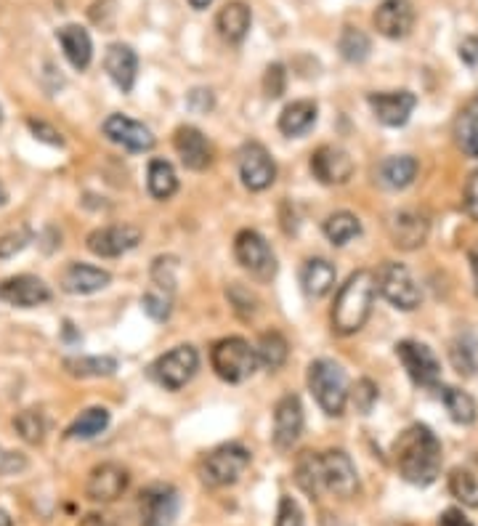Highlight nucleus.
Here are the masks:
<instances>
[{"label":"nucleus","mask_w":478,"mask_h":526,"mask_svg":"<svg viewBox=\"0 0 478 526\" xmlns=\"http://www.w3.org/2000/svg\"><path fill=\"white\" fill-rule=\"evenodd\" d=\"M396 468L401 479L415 484V487H428L439 479L441 473V441L436 439L428 426H409L394 444Z\"/></svg>","instance_id":"nucleus-1"},{"label":"nucleus","mask_w":478,"mask_h":526,"mask_svg":"<svg viewBox=\"0 0 478 526\" xmlns=\"http://www.w3.org/2000/svg\"><path fill=\"white\" fill-rule=\"evenodd\" d=\"M378 295L375 274L372 271H356L348 282L340 287L335 306H332V327L340 335L359 333L372 314V303Z\"/></svg>","instance_id":"nucleus-2"},{"label":"nucleus","mask_w":478,"mask_h":526,"mask_svg":"<svg viewBox=\"0 0 478 526\" xmlns=\"http://www.w3.org/2000/svg\"><path fill=\"white\" fill-rule=\"evenodd\" d=\"M309 388L317 404L330 418H340L348 402V383L343 367L330 359H317L309 364Z\"/></svg>","instance_id":"nucleus-3"},{"label":"nucleus","mask_w":478,"mask_h":526,"mask_svg":"<svg viewBox=\"0 0 478 526\" xmlns=\"http://www.w3.org/2000/svg\"><path fill=\"white\" fill-rule=\"evenodd\" d=\"M210 364L226 383H242L258 370V354L245 338H224L210 349Z\"/></svg>","instance_id":"nucleus-4"},{"label":"nucleus","mask_w":478,"mask_h":526,"mask_svg":"<svg viewBox=\"0 0 478 526\" xmlns=\"http://www.w3.org/2000/svg\"><path fill=\"white\" fill-rule=\"evenodd\" d=\"M250 465V452L242 444H221L200 465L202 481L213 489L232 487Z\"/></svg>","instance_id":"nucleus-5"},{"label":"nucleus","mask_w":478,"mask_h":526,"mask_svg":"<svg viewBox=\"0 0 478 526\" xmlns=\"http://www.w3.org/2000/svg\"><path fill=\"white\" fill-rule=\"evenodd\" d=\"M234 256H237L239 266L258 282H271L277 277V256L266 242L263 234L255 229H242L234 240Z\"/></svg>","instance_id":"nucleus-6"},{"label":"nucleus","mask_w":478,"mask_h":526,"mask_svg":"<svg viewBox=\"0 0 478 526\" xmlns=\"http://www.w3.org/2000/svg\"><path fill=\"white\" fill-rule=\"evenodd\" d=\"M375 285H378L380 295H383L391 306H396V309L401 311L417 309L420 301H423V293H420V287H417L412 271H409L404 263H394V261L383 263L378 271V279H375Z\"/></svg>","instance_id":"nucleus-7"},{"label":"nucleus","mask_w":478,"mask_h":526,"mask_svg":"<svg viewBox=\"0 0 478 526\" xmlns=\"http://www.w3.org/2000/svg\"><path fill=\"white\" fill-rule=\"evenodd\" d=\"M322 465V484L340 500H351L359 492V476H356L354 460L343 449H327L319 455Z\"/></svg>","instance_id":"nucleus-8"},{"label":"nucleus","mask_w":478,"mask_h":526,"mask_svg":"<svg viewBox=\"0 0 478 526\" xmlns=\"http://www.w3.org/2000/svg\"><path fill=\"white\" fill-rule=\"evenodd\" d=\"M200 367V354L192 346H176L168 354H162L155 364H152V375L160 386L168 391H178L184 388L189 380L194 378V372Z\"/></svg>","instance_id":"nucleus-9"},{"label":"nucleus","mask_w":478,"mask_h":526,"mask_svg":"<svg viewBox=\"0 0 478 526\" xmlns=\"http://www.w3.org/2000/svg\"><path fill=\"white\" fill-rule=\"evenodd\" d=\"M181 508L176 487L170 484H149L139 497L141 526H173Z\"/></svg>","instance_id":"nucleus-10"},{"label":"nucleus","mask_w":478,"mask_h":526,"mask_svg":"<svg viewBox=\"0 0 478 526\" xmlns=\"http://www.w3.org/2000/svg\"><path fill=\"white\" fill-rule=\"evenodd\" d=\"M239 178H242V184L250 192L269 189L274 184V178H277V165L271 160L269 149L258 144V141H250V144L239 149Z\"/></svg>","instance_id":"nucleus-11"},{"label":"nucleus","mask_w":478,"mask_h":526,"mask_svg":"<svg viewBox=\"0 0 478 526\" xmlns=\"http://www.w3.org/2000/svg\"><path fill=\"white\" fill-rule=\"evenodd\" d=\"M396 356H399V362L404 364V370H407V375L415 380L417 386L428 388L439 383V359H436V354L425 343L401 341L396 346Z\"/></svg>","instance_id":"nucleus-12"},{"label":"nucleus","mask_w":478,"mask_h":526,"mask_svg":"<svg viewBox=\"0 0 478 526\" xmlns=\"http://www.w3.org/2000/svg\"><path fill=\"white\" fill-rule=\"evenodd\" d=\"M0 301L16 306V309H35V306L51 301V287L32 274L0 279Z\"/></svg>","instance_id":"nucleus-13"},{"label":"nucleus","mask_w":478,"mask_h":526,"mask_svg":"<svg viewBox=\"0 0 478 526\" xmlns=\"http://www.w3.org/2000/svg\"><path fill=\"white\" fill-rule=\"evenodd\" d=\"M303 404L295 394L282 396L274 407V447L287 452L298 444L303 434Z\"/></svg>","instance_id":"nucleus-14"},{"label":"nucleus","mask_w":478,"mask_h":526,"mask_svg":"<svg viewBox=\"0 0 478 526\" xmlns=\"http://www.w3.org/2000/svg\"><path fill=\"white\" fill-rule=\"evenodd\" d=\"M311 173L319 184L340 186L354 176V160L346 149L335 147V144H324L311 155Z\"/></svg>","instance_id":"nucleus-15"},{"label":"nucleus","mask_w":478,"mask_h":526,"mask_svg":"<svg viewBox=\"0 0 478 526\" xmlns=\"http://www.w3.org/2000/svg\"><path fill=\"white\" fill-rule=\"evenodd\" d=\"M128 484H131V476H128L123 465L101 463L88 476L85 495L91 497L93 503H115L117 497L125 495Z\"/></svg>","instance_id":"nucleus-16"},{"label":"nucleus","mask_w":478,"mask_h":526,"mask_svg":"<svg viewBox=\"0 0 478 526\" xmlns=\"http://www.w3.org/2000/svg\"><path fill=\"white\" fill-rule=\"evenodd\" d=\"M141 242L136 226H104L88 234V250L99 258H117L133 250Z\"/></svg>","instance_id":"nucleus-17"},{"label":"nucleus","mask_w":478,"mask_h":526,"mask_svg":"<svg viewBox=\"0 0 478 526\" xmlns=\"http://www.w3.org/2000/svg\"><path fill=\"white\" fill-rule=\"evenodd\" d=\"M104 136L128 149V152H149L155 147V136L147 125H141L139 120H131L125 115H109L104 120Z\"/></svg>","instance_id":"nucleus-18"},{"label":"nucleus","mask_w":478,"mask_h":526,"mask_svg":"<svg viewBox=\"0 0 478 526\" xmlns=\"http://www.w3.org/2000/svg\"><path fill=\"white\" fill-rule=\"evenodd\" d=\"M173 147H176L181 163L189 168V171H205L213 163V147L210 141L205 139V133L194 125H181L173 136Z\"/></svg>","instance_id":"nucleus-19"},{"label":"nucleus","mask_w":478,"mask_h":526,"mask_svg":"<svg viewBox=\"0 0 478 526\" xmlns=\"http://www.w3.org/2000/svg\"><path fill=\"white\" fill-rule=\"evenodd\" d=\"M372 22L383 38L401 40L407 38L409 30L415 27V8L409 0H383L372 16Z\"/></svg>","instance_id":"nucleus-20"},{"label":"nucleus","mask_w":478,"mask_h":526,"mask_svg":"<svg viewBox=\"0 0 478 526\" xmlns=\"http://www.w3.org/2000/svg\"><path fill=\"white\" fill-rule=\"evenodd\" d=\"M370 107L375 112L380 123L388 128H399L409 120V115L415 112L417 96L409 91H386V93H370Z\"/></svg>","instance_id":"nucleus-21"},{"label":"nucleus","mask_w":478,"mask_h":526,"mask_svg":"<svg viewBox=\"0 0 478 526\" xmlns=\"http://www.w3.org/2000/svg\"><path fill=\"white\" fill-rule=\"evenodd\" d=\"M104 70L109 72V78L115 80L120 91L131 93L136 86V75H139V56L125 43H112L104 56Z\"/></svg>","instance_id":"nucleus-22"},{"label":"nucleus","mask_w":478,"mask_h":526,"mask_svg":"<svg viewBox=\"0 0 478 526\" xmlns=\"http://www.w3.org/2000/svg\"><path fill=\"white\" fill-rule=\"evenodd\" d=\"M109 271L91 266V263H70L62 271V287L70 295H91L99 293L109 285Z\"/></svg>","instance_id":"nucleus-23"},{"label":"nucleus","mask_w":478,"mask_h":526,"mask_svg":"<svg viewBox=\"0 0 478 526\" xmlns=\"http://www.w3.org/2000/svg\"><path fill=\"white\" fill-rule=\"evenodd\" d=\"M428 237V218L417 210H401L391 221V240L396 248L415 250Z\"/></svg>","instance_id":"nucleus-24"},{"label":"nucleus","mask_w":478,"mask_h":526,"mask_svg":"<svg viewBox=\"0 0 478 526\" xmlns=\"http://www.w3.org/2000/svg\"><path fill=\"white\" fill-rule=\"evenodd\" d=\"M56 40L62 43L64 56H67V62L75 70H88V64L93 59V43L91 35L85 32V27H80V24H64V27L56 30Z\"/></svg>","instance_id":"nucleus-25"},{"label":"nucleus","mask_w":478,"mask_h":526,"mask_svg":"<svg viewBox=\"0 0 478 526\" xmlns=\"http://www.w3.org/2000/svg\"><path fill=\"white\" fill-rule=\"evenodd\" d=\"M250 22H253L250 6L239 3V0H234V3H226L216 19L221 38H224L226 43H232V46H239V43L247 38V32H250Z\"/></svg>","instance_id":"nucleus-26"},{"label":"nucleus","mask_w":478,"mask_h":526,"mask_svg":"<svg viewBox=\"0 0 478 526\" xmlns=\"http://www.w3.org/2000/svg\"><path fill=\"white\" fill-rule=\"evenodd\" d=\"M335 279H338V271L327 258H309L303 263L301 285L309 298H324L335 287Z\"/></svg>","instance_id":"nucleus-27"},{"label":"nucleus","mask_w":478,"mask_h":526,"mask_svg":"<svg viewBox=\"0 0 478 526\" xmlns=\"http://www.w3.org/2000/svg\"><path fill=\"white\" fill-rule=\"evenodd\" d=\"M317 101L311 99H301L293 101V104H287L282 109V115H279V131L295 139V136H303V133H309L317 123Z\"/></svg>","instance_id":"nucleus-28"},{"label":"nucleus","mask_w":478,"mask_h":526,"mask_svg":"<svg viewBox=\"0 0 478 526\" xmlns=\"http://www.w3.org/2000/svg\"><path fill=\"white\" fill-rule=\"evenodd\" d=\"M64 370L72 378H109L117 372L115 356H67Z\"/></svg>","instance_id":"nucleus-29"},{"label":"nucleus","mask_w":478,"mask_h":526,"mask_svg":"<svg viewBox=\"0 0 478 526\" xmlns=\"http://www.w3.org/2000/svg\"><path fill=\"white\" fill-rule=\"evenodd\" d=\"M457 147L468 157H478V96H473L457 115L455 123Z\"/></svg>","instance_id":"nucleus-30"},{"label":"nucleus","mask_w":478,"mask_h":526,"mask_svg":"<svg viewBox=\"0 0 478 526\" xmlns=\"http://www.w3.org/2000/svg\"><path fill=\"white\" fill-rule=\"evenodd\" d=\"M449 359H452V367H455L460 375L465 378H473L478 372V338L471 333L457 335L452 346H449Z\"/></svg>","instance_id":"nucleus-31"},{"label":"nucleus","mask_w":478,"mask_h":526,"mask_svg":"<svg viewBox=\"0 0 478 526\" xmlns=\"http://www.w3.org/2000/svg\"><path fill=\"white\" fill-rule=\"evenodd\" d=\"M295 481L306 495L314 500L324 492L322 484V465H319V452H303L295 463Z\"/></svg>","instance_id":"nucleus-32"},{"label":"nucleus","mask_w":478,"mask_h":526,"mask_svg":"<svg viewBox=\"0 0 478 526\" xmlns=\"http://www.w3.org/2000/svg\"><path fill=\"white\" fill-rule=\"evenodd\" d=\"M417 176V160L409 155L388 157L386 163L380 165V181L391 189H404L415 181Z\"/></svg>","instance_id":"nucleus-33"},{"label":"nucleus","mask_w":478,"mask_h":526,"mask_svg":"<svg viewBox=\"0 0 478 526\" xmlns=\"http://www.w3.org/2000/svg\"><path fill=\"white\" fill-rule=\"evenodd\" d=\"M324 237L332 242V245H346L354 237L362 234V224H359V218L354 213H348V210H340V213H332L327 221H324Z\"/></svg>","instance_id":"nucleus-34"},{"label":"nucleus","mask_w":478,"mask_h":526,"mask_svg":"<svg viewBox=\"0 0 478 526\" xmlns=\"http://www.w3.org/2000/svg\"><path fill=\"white\" fill-rule=\"evenodd\" d=\"M147 184L152 197H157V200H170V197L178 192V178L176 171H173V165H170L168 160H152V163H149Z\"/></svg>","instance_id":"nucleus-35"},{"label":"nucleus","mask_w":478,"mask_h":526,"mask_svg":"<svg viewBox=\"0 0 478 526\" xmlns=\"http://www.w3.org/2000/svg\"><path fill=\"white\" fill-rule=\"evenodd\" d=\"M255 354H258V362L266 364L269 370H279L287 362V356H290V343H287L285 335L271 330V333L261 335Z\"/></svg>","instance_id":"nucleus-36"},{"label":"nucleus","mask_w":478,"mask_h":526,"mask_svg":"<svg viewBox=\"0 0 478 526\" xmlns=\"http://www.w3.org/2000/svg\"><path fill=\"white\" fill-rule=\"evenodd\" d=\"M441 402H444L449 418L455 420V423L471 426L473 420H476V402H473L471 394H465L460 388H452V386L441 388Z\"/></svg>","instance_id":"nucleus-37"},{"label":"nucleus","mask_w":478,"mask_h":526,"mask_svg":"<svg viewBox=\"0 0 478 526\" xmlns=\"http://www.w3.org/2000/svg\"><path fill=\"white\" fill-rule=\"evenodd\" d=\"M109 412L104 407H91V410L80 412V418H75L70 428H67V439H93L101 431H107Z\"/></svg>","instance_id":"nucleus-38"},{"label":"nucleus","mask_w":478,"mask_h":526,"mask_svg":"<svg viewBox=\"0 0 478 526\" xmlns=\"http://www.w3.org/2000/svg\"><path fill=\"white\" fill-rule=\"evenodd\" d=\"M338 48H340V54H343V59H346V62L359 64V62H364L367 56H370L372 43L362 30H356V27H346V30H343V35H340V40H338Z\"/></svg>","instance_id":"nucleus-39"},{"label":"nucleus","mask_w":478,"mask_h":526,"mask_svg":"<svg viewBox=\"0 0 478 526\" xmlns=\"http://www.w3.org/2000/svg\"><path fill=\"white\" fill-rule=\"evenodd\" d=\"M14 428L16 434L22 436L27 444H40V441L46 439V420H43V415L38 410L19 412L14 418Z\"/></svg>","instance_id":"nucleus-40"},{"label":"nucleus","mask_w":478,"mask_h":526,"mask_svg":"<svg viewBox=\"0 0 478 526\" xmlns=\"http://www.w3.org/2000/svg\"><path fill=\"white\" fill-rule=\"evenodd\" d=\"M449 492L457 500H463L465 505H478V484L473 479V473L465 471V468H455L452 471V476H449Z\"/></svg>","instance_id":"nucleus-41"},{"label":"nucleus","mask_w":478,"mask_h":526,"mask_svg":"<svg viewBox=\"0 0 478 526\" xmlns=\"http://www.w3.org/2000/svg\"><path fill=\"white\" fill-rule=\"evenodd\" d=\"M141 306H144V311H147L155 322H165V319L170 317V311H173V295L160 290V287H152V290L141 298Z\"/></svg>","instance_id":"nucleus-42"},{"label":"nucleus","mask_w":478,"mask_h":526,"mask_svg":"<svg viewBox=\"0 0 478 526\" xmlns=\"http://www.w3.org/2000/svg\"><path fill=\"white\" fill-rule=\"evenodd\" d=\"M176 271H178L176 258L173 256L157 258L155 266H152V279H155V287H160V290L173 295V290H176Z\"/></svg>","instance_id":"nucleus-43"},{"label":"nucleus","mask_w":478,"mask_h":526,"mask_svg":"<svg viewBox=\"0 0 478 526\" xmlns=\"http://www.w3.org/2000/svg\"><path fill=\"white\" fill-rule=\"evenodd\" d=\"M378 396V386H375L370 378H362L354 386V391H351V402H354V407L362 412V415H370L372 407L378 404Z\"/></svg>","instance_id":"nucleus-44"},{"label":"nucleus","mask_w":478,"mask_h":526,"mask_svg":"<svg viewBox=\"0 0 478 526\" xmlns=\"http://www.w3.org/2000/svg\"><path fill=\"white\" fill-rule=\"evenodd\" d=\"M226 295H229V301H232L234 311H237L239 317L250 319L258 311V298H255L247 287L242 285H232L229 290H226Z\"/></svg>","instance_id":"nucleus-45"},{"label":"nucleus","mask_w":478,"mask_h":526,"mask_svg":"<svg viewBox=\"0 0 478 526\" xmlns=\"http://www.w3.org/2000/svg\"><path fill=\"white\" fill-rule=\"evenodd\" d=\"M32 234L27 226H22V229H16V232H8L0 237V258H11L16 256V253H22L27 245H30Z\"/></svg>","instance_id":"nucleus-46"},{"label":"nucleus","mask_w":478,"mask_h":526,"mask_svg":"<svg viewBox=\"0 0 478 526\" xmlns=\"http://www.w3.org/2000/svg\"><path fill=\"white\" fill-rule=\"evenodd\" d=\"M287 88V72L285 64H271L266 75H263V91L269 99H279Z\"/></svg>","instance_id":"nucleus-47"},{"label":"nucleus","mask_w":478,"mask_h":526,"mask_svg":"<svg viewBox=\"0 0 478 526\" xmlns=\"http://www.w3.org/2000/svg\"><path fill=\"white\" fill-rule=\"evenodd\" d=\"M27 468H30V460L22 452L0 447V476H16V473H24Z\"/></svg>","instance_id":"nucleus-48"},{"label":"nucleus","mask_w":478,"mask_h":526,"mask_svg":"<svg viewBox=\"0 0 478 526\" xmlns=\"http://www.w3.org/2000/svg\"><path fill=\"white\" fill-rule=\"evenodd\" d=\"M277 526H306L303 521L301 505L295 503L293 497H282L279 500V511H277Z\"/></svg>","instance_id":"nucleus-49"},{"label":"nucleus","mask_w":478,"mask_h":526,"mask_svg":"<svg viewBox=\"0 0 478 526\" xmlns=\"http://www.w3.org/2000/svg\"><path fill=\"white\" fill-rule=\"evenodd\" d=\"M27 128L35 133V139L46 141V144H51V147H62L64 144L62 133L56 131L54 125L43 123V120H35V117H30V120H27Z\"/></svg>","instance_id":"nucleus-50"},{"label":"nucleus","mask_w":478,"mask_h":526,"mask_svg":"<svg viewBox=\"0 0 478 526\" xmlns=\"http://www.w3.org/2000/svg\"><path fill=\"white\" fill-rule=\"evenodd\" d=\"M463 202H465V210H468V216H471L473 221H478V171H473L471 178L465 181Z\"/></svg>","instance_id":"nucleus-51"},{"label":"nucleus","mask_w":478,"mask_h":526,"mask_svg":"<svg viewBox=\"0 0 478 526\" xmlns=\"http://www.w3.org/2000/svg\"><path fill=\"white\" fill-rule=\"evenodd\" d=\"M186 104H189V109H194V112H210L213 109V93L208 91V88H194L192 93H189V99H186Z\"/></svg>","instance_id":"nucleus-52"},{"label":"nucleus","mask_w":478,"mask_h":526,"mask_svg":"<svg viewBox=\"0 0 478 526\" xmlns=\"http://www.w3.org/2000/svg\"><path fill=\"white\" fill-rule=\"evenodd\" d=\"M439 526H473V524L465 519L463 511H457V508H449V511L441 513Z\"/></svg>","instance_id":"nucleus-53"},{"label":"nucleus","mask_w":478,"mask_h":526,"mask_svg":"<svg viewBox=\"0 0 478 526\" xmlns=\"http://www.w3.org/2000/svg\"><path fill=\"white\" fill-rule=\"evenodd\" d=\"M460 56H463V62H468V64L478 62V35L476 38L465 40L463 46H460Z\"/></svg>","instance_id":"nucleus-54"},{"label":"nucleus","mask_w":478,"mask_h":526,"mask_svg":"<svg viewBox=\"0 0 478 526\" xmlns=\"http://www.w3.org/2000/svg\"><path fill=\"white\" fill-rule=\"evenodd\" d=\"M80 526H107V524H104V516H99V513H88V516L80 521Z\"/></svg>","instance_id":"nucleus-55"},{"label":"nucleus","mask_w":478,"mask_h":526,"mask_svg":"<svg viewBox=\"0 0 478 526\" xmlns=\"http://www.w3.org/2000/svg\"><path fill=\"white\" fill-rule=\"evenodd\" d=\"M471 269H473V282H476V295H478V253L471 256Z\"/></svg>","instance_id":"nucleus-56"},{"label":"nucleus","mask_w":478,"mask_h":526,"mask_svg":"<svg viewBox=\"0 0 478 526\" xmlns=\"http://www.w3.org/2000/svg\"><path fill=\"white\" fill-rule=\"evenodd\" d=\"M213 0H189V6L197 8V11H202V8H208Z\"/></svg>","instance_id":"nucleus-57"},{"label":"nucleus","mask_w":478,"mask_h":526,"mask_svg":"<svg viewBox=\"0 0 478 526\" xmlns=\"http://www.w3.org/2000/svg\"><path fill=\"white\" fill-rule=\"evenodd\" d=\"M14 521H11V516H8L6 511H0V526H11Z\"/></svg>","instance_id":"nucleus-58"},{"label":"nucleus","mask_w":478,"mask_h":526,"mask_svg":"<svg viewBox=\"0 0 478 526\" xmlns=\"http://www.w3.org/2000/svg\"><path fill=\"white\" fill-rule=\"evenodd\" d=\"M6 200H8V194H6V189H3V184H0V205H6Z\"/></svg>","instance_id":"nucleus-59"},{"label":"nucleus","mask_w":478,"mask_h":526,"mask_svg":"<svg viewBox=\"0 0 478 526\" xmlns=\"http://www.w3.org/2000/svg\"><path fill=\"white\" fill-rule=\"evenodd\" d=\"M0 123H3V107H0Z\"/></svg>","instance_id":"nucleus-60"},{"label":"nucleus","mask_w":478,"mask_h":526,"mask_svg":"<svg viewBox=\"0 0 478 526\" xmlns=\"http://www.w3.org/2000/svg\"><path fill=\"white\" fill-rule=\"evenodd\" d=\"M338 526H346V524H338Z\"/></svg>","instance_id":"nucleus-61"}]
</instances>
